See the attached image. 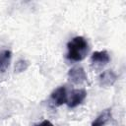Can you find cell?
<instances>
[{
    "label": "cell",
    "instance_id": "6",
    "mask_svg": "<svg viewBox=\"0 0 126 126\" xmlns=\"http://www.w3.org/2000/svg\"><path fill=\"white\" fill-rule=\"evenodd\" d=\"M117 80V75L113 70H106L103 71L98 76V83L101 87H111Z\"/></svg>",
    "mask_w": 126,
    "mask_h": 126
},
{
    "label": "cell",
    "instance_id": "3",
    "mask_svg": "<svg viewBox=\"0 0 126 126\" xmlns=\"http://www.w3.org/2000/svg\"><path fill=\"white\" fill-rule=\"evenodd\" d=\"M87 96V91L85 89H75L73 90L69 96L67 97V105L70 108H74L81 104Z\"/></svg>",
    "mask_w": 126,
    "mask_h": 126
},
{
    "label": "cell",
    "instance_id": "2",
    "mask_svg": "<svg viewBox=\"0 0 126 126\" xmlns=\"http://www.w3.org/2000/svg\"><path fill=\"white\" fill-rule=\"evenodd\" d=\"M110 61V56L106 50L94 51L91 56L92 66L95 69H101Z\"/></svg>",
    "mask_w": 126,
    "mask_h": 126
},
{
    "label": "cell",
    "instance_id": "8",
    "mask_svg": "<svg viewBox=\"0 0 126 126\" xmlns=\"http://www.w3.org/2000/svg\"><path fill=\"white\" fill-rule=\"evenodd\" d=\"M11 58H12V52L8 49H5L3 51L0 52V72L4 73L11 62Z\"/></svg>",
    "mask_w": 126,
    "mask_h": 126
},
{
    "label": "cell",
    "instance_id": "1",
    "mask_svg": "<svg viewBox=\"0 0 126 126\" xmlns=\"http://www.w3.org/2000/svg\"><path fill=\"white\" fill-rule=\"evenodd\" d=\"M67 59L71 61H82L89 51V43L83 36H75L67 43Z\"/></svg>",
    "mask_w": 126,
    "mask_h": 126
},
{
    "label": "cell",
    "instance_id": "9",
    "mask_svg": "<svg viewBox=\"0 0 126 126\" xmlns=\"http://www.w3.org/2000/svg\"><path fill=\"white\" fill-rule=\"evenodd\" d=\"M29 67V62L26 60V59H19L16 63H15V72L17 73H21L25 70H27Z\"/></svg>",
    "mask_w": 126,
    "mask_h": 126
},
{
    "label": "cell",
    "instance_id": "5",
    "mask_svg": "<svg viewBox=\"0 0 126 126\" xmlns=\"http://www.w3.org/2000/svg\"><path fill=\"white\" fill-rule=\"evenodd\" d=\"M50 97H51V100H52L53 104L56 105V106H60L64 103H66L67 102V97H68L66 88L64 86L58 87L57 89H55L51 93Z\"/></svg>",
    "mask_w": 126,
    "mask_h": 126
},
{
    "label": "cell",
    "instance_id": "10",
    "mask_svg": "<svg viewBox=\"0 0 126 126\" xmlns=\"http://www.w3.org/2000/svg\"><path fill=\"white\" fill-rule=\"evenodd\" d=\"M34 126H53V124L49 120H43L42 122H40L38 124H35Z\"/></svg>",
    "mask_w": 126,
    "mask_h": 126
},
{
    "label": "cell",
    "instance_id": "4",
    "mask_svg": "<svg viewBox=\"0 0 126 126\" xmlns=\"http://www.w3.org/2000/svg\"><path fill=\"white\" fill-rule=\"evenodd\" d=\"M68 79L71 83L75 85H79V84H83L84 82H86L88 77L83 67L75 66L68 71Z\"/></svg>",
    "mask_w": 126,
    "mask_h": 126
},
{
    "label": "cell",
    "instance_id": "7",
    "mask_svg": "<svg viewBox=\"0 0 126 126\" xmlns=\"http://www.w3.org/2000/svg\"><path fill=\"white\" fill-rule=\"evenodd\" d=\"M111 119V108L104 109L91 124V126H104Z\"/></svg>",
    "mask_w": 126,
    "mask_h": 126
}]
</instances>
